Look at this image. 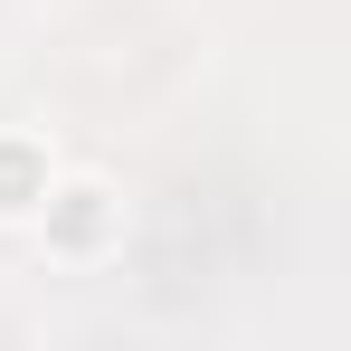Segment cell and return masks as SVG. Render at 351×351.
<instances>
[{
	"instance_id": "obj_1",
	"label": "cell",
	"mask_w": 351,
	"mask_h": 351,
	"mask_svg": "<svg viewBox=\"0 0 351 351\" xmlns=\"http://www.w3.org/2000/svg\"><path fill=\"white\" fill-rule=\"evenodd\" d=\"M29 199H38V162L19 143H0V209H29Z\"/></svg>"
},
{
	"instance_id": "obj_2",
	"label": "cell",
	"mask_w": 351,
	"mask_h": 351,
	"mask_svg": "<svg viewBox=\"0 0 351 351\" xmlns=\"http://www.w3.org/2000/svg\"><path fill=\"white\" fill-rule=\"evenodd\" d=\"M58 228H66V247H86V237L105 228V190H66V219H58Z\"/></svg>"
}]
</instances>
